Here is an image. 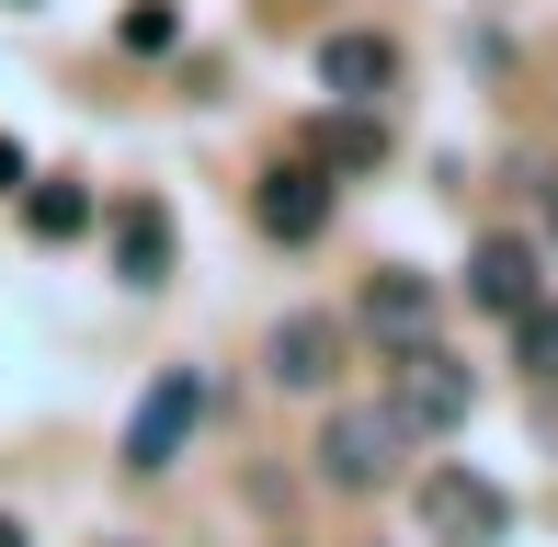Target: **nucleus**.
<instances>
[{"label": "nucleus", "mask_w": 558, "mask_h": 547, "mask_svg": "<svg viewBox=\"0 0 558 547\" xmlns=\"http://www.w3.org/2000/svg\"><path fill=\"white\" fill-rule=\"evenodd\" d=\"M263 377L296 388V400H308V388H331V377H342V331H331V319H308V308L274 319V331H263Z\"/></svg>", "instance_id": "423d86ee"}, {"label": "nucleus", "mask_w": 558, "mask_h": 547, "mask_svg": "<svg viewBox=\"0 0 558 547\" xmlns=\"http://www.w3.org/2000/svg\"><path fill=\"white\" fill-rule=\"evenodd\" d=\"M376 148H388V137H376L365 114H331V126H308V160H331V171H376Z\"/></svg>", "instance_id": "9b49d317"}, {"label": "nucleus", "mask_w": 558, "mask_h": 547, "mask_svg": "<svg viewBox=\"0 0 558 547\" xmlns=\"http://www.w3.org/2000/svg\"><path fill=\"white\" fill-rule=\"evenodd\" d=\"M399 445H411L399 411H331V422H319V479H331V490H376L399 467Z\"/></svg>", "instance_id": "f03ea898"}, {"label": "nucleus", "mask_w": 558, "mask_h": 547, "mask_svg": "<svg viewBox=\"0 0 558 547\" xmlns=\"http://www.w3.org/2000/svg\"><path fill=\"white\" fill-rule=\"evenodd\" d=\"M0 547H23V525H12V513H0Z\"/></svg>", "instance_id": "dca6fc26"}, {"label": "nucleus", "mask_w": 558, "mask_h": 547, "mask_svg": "<svg viewBox=\"0 0 558 547\" xmlns=\"http://www.w3.org/2000/svg\"><path fill=\"white\" fill-rule=\"evenodd\" d=\"M319 81H331L342 104H376V92L399 81V46L388 35H331V46H319Z\"/></svg>", "instance_id": "9d476101"}, {"label": "nucleus", "mask_w": 558, "mask_h": 547, "mask_svg": "<svg viewBox=\"0 0 558 547\" xmlns=\"http://www.w3.org/2000/svg\"><path fill=\"white\" fill-rule=\"evenodd\" d=\"M468 308H490V319L536 308V240H478L468 252Z\"/></svg>", "instance_id": "6e6552de"}, {"label": "nucleus", "mask_w": 558, "mask_h": 547, "mask_svg": "<svg viewBox=\"0 0 558 547\" xmlns=\"http://www.w3.org/2000/svg\"><path fill=\"white\" fill-rule=\"evenodd\" d=\"M353 319L376 331V354H422V342H434V285L388 263V274L365 285V308H353Z\"/></svg>", "instance_id": "0eeeda50"}, {"label": "nucleus", "mask_w": 558, "mask_h": 547, "mask_svg": "<svg viewBox=\"0 0 558 547\" xmlns=\"http://www.w3.org/2000/svg\"><path fill=\"white\" fill-rule=\"evenodd\" d=\"M0 194H23V148L12 137H0Z\"/></svg>", "instance_id": "4468645a"}, {"label": "nucleus", "mask_w": 558, "mask_h": 547, "mask_svg": "<svg viewBox=\"0 0 558 547\" xmlns=\"http://www.w3.org/2000/svg\"><path fill=\"white\" fill-rule=\"evenodd\" d=\"M114 274H125V285H160V274H171V206H160V194H125V206H114Z\"/></svg>", "instance_id": "1a4fd4ad"}, {"label": "nucleus", "mask_w": 558, "mask_h": 547, "mask_svg": "<svg viewBox=\"0 0 558 547\" xmlns=\"http://www.w3.org/2000/svg\"><path fill=\"white\" fill-rule=\"evenodd\" d=\"M513 342H524L536 377H558V308H513Z\"/></svg>", "instance_id": "ddd939ff"}, {"label": "nucleus", "mask_w": 558, "mask_h": 547, "mask_svg": "<svg viewBox=\"0 0 558 547\" xmlns=\"http://www.w3.org/2000/svg\"><path fill=\"white\" fill-rule=\"evenodd\" d=\"M194 422H206V377H194V365H160V377H148V400H137V422H125V467H137V479H160V467L194 445Z\"/></svg>", "instance_id": "f257e3e1"}, {"label": "nucleus", "mask_w": 558, "mask_h": 547, "mask_svg": "<svg viewBox=\"0 0 558 547\" xmlns=\"http://www.w3.org/2000/svg\"><path fill=\"white\" fill-rule=\"evenodd\" d=\"M23 217H35V240H81V229H92V194H81V183H35V206H23Z\"/></svg>", "instance_id": "f8f14e48"}, {"label": "nucleus", "mask_w": 558, "mask_h": 547, "mask_svg": "<svg viewBox=\"0 0 558 547\" xmlns=\"http://www.w3.org/2000/svg\"><path fill=\"white\" fill-rule=\"evenodd\" d=\"M501 525H513V502H501L478 467H434V479H422V536L434 547H501Z\"/></svg>", "instance_id": "7ed1b4c3"}, {"label": "nucleus", "mask_w": 558, "mask_h": 547, "mask_svg": "<svg viewBox=\"0 0 558 547\" xmlns=\"http://www.w3.org/2000/svg\"><path fill=\"white\" fill-rule=\"evenodd\" d=\"M251 217H263L274 240H319L331 229V160H274L263 194H251Z\"/></svg>", "instance_id": "39448f33"}, {"label": "nucleus", "mask_w": 558, "mask_h": 547, "mask_svg": "<svg viewBox=\"0 0 558 547\" xmlns=\"http://www.w3.org/2000/svg\"><path fill=\"white\" fill-rule=\"evenodd\" d=\"M547 252H558V183H547Z\"/></svg>", "instance_id": "2eb2a0df"}, {"label": "nucleus", "mask_w": 558, "mask_h": 547, "mask_svg": "<svg viewBox=\"0 0 558 547\" xmlns=\"http://www.w3.org/2000/svg\"><path fill=\"white\" fill-rule=\"evenodd\" d=\"M388 411L411 422V434H456V422H468V365H445L434 342H422V354H399V377H388Z\"/></svg>", "instance_id": "20e7f679"}]
</instances>
